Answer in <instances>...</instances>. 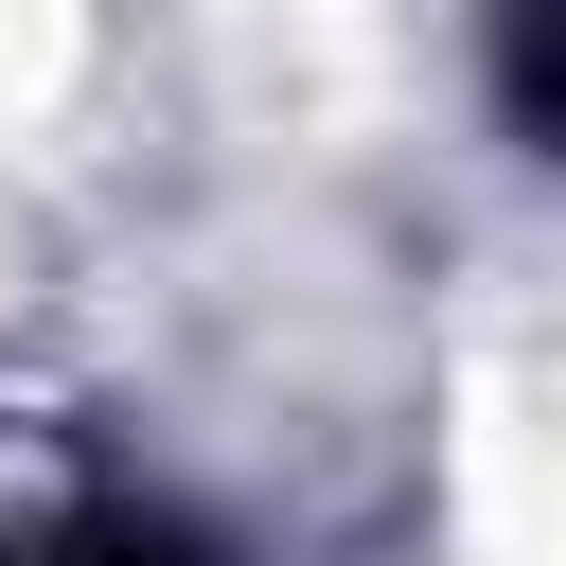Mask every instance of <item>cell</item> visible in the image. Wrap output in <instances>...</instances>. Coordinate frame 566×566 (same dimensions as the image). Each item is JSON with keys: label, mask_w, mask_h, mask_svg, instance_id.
Returning a JSON list of instances; mask_svg holds the SVG:
<instances>
[{"label": "cell", "mask_w": 566, "mask_h": 566, "mask_svg": "<svg viewBox=\"0 0 566 566\" xmlns=\"http://www.w3.org/2000/svg\"><path fill=\"white\" fill-rule=\"evenodd\" d=\"M495 124L513 142L566 124V0H495Z\"/></svg>", "instance_id": "6da1fadb"}, {"label": "cell", "mask_w": 566, "mask_h": 566, "mask_svg": "<svg viewBox=\"0 0 566 566\" xmlns=\"http://www.w3.org/2000/svg\"><path fill=\"white\" fill-rule=\"evenodd\" d=\"M18 566H195V531H159V513H71V531L18 548Z\"/></svg>", "instance_id": "7a4b0ae2"}]
</instances>
